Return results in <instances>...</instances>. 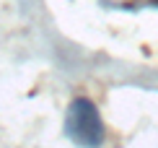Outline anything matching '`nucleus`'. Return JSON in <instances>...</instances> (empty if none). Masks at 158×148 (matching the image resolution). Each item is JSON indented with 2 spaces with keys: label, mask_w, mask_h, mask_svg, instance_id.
<instances>
[{
  "label": "nucleus",
  "mask_w": 158,
  "mask_h": 148,
  "mask_svg": "<svg viewBox=\"0 0 158 148\" xmlns=\"http://www.w3.org/2000/svg\"><path fill=\"white\" fill-rule=\"evenodd\" d=\"M62 133L75 148H101L104 140H106L104 117L88 96H75L68 104Z\"/></svg>",
  "instance_id": "f257e3e1"
}]
</instances>
